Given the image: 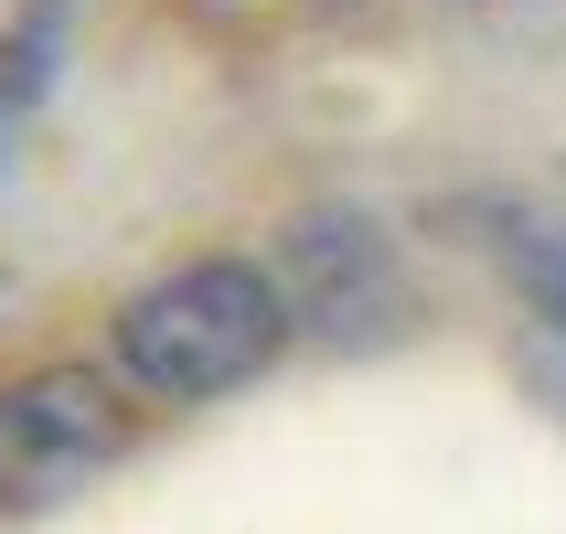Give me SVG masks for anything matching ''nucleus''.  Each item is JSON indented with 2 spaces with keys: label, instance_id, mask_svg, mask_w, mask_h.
<instances>
[{
  "label": "nucleus",
  "instance_id": "1",
  "mask_svg": "<svg viewBox=\"0 0 566 534\" xmlns=\"http://www.w3.org/2000/svg\"><path fill=\"white\" fill-rule=\"evenodd\" d=\"M107 343H118V375L150 407H203V396H235L279 364L289 289L256 256H182V268H160L150 289L118 300Z\"/></svg>",
  "mask_w": 566,
  "mask_h": 534
},
{
  "label": "nucleus",
  "instance_id": "4",
  "mask_svg": "<svg viewBox=\"0 0 566 534\" xmlns=\"http://www.w3.org/2000/svg\"><path fill=\"white\" fill-rule=\"evenodd\" d=\"M54 22H64V0H32V22L22 32H0V96H43V75H54Z\"/></svg>",
  "mask_w": 566,
  "mask_h": 534
},
{
  "label": "nucleus",
  "instance_id": "3",
  "mask_svg": "<svg viewBox=\"0 0 566 534\" xmlns=\"http://www.w3.org/2000/svg\"><path fill=\"white\" fill-rule=\"evenodd\" d=\"M492 256H503V279L535 300V321L566 332V224L556 214H503L492 224Z\"/></svg>",
  "mask_w": 566,
  "mask_h": 534
},
{
  "label": "nucleus",
  "instance_id": "2",
  "mask_svg": "<svg viewBox=\"0 0 566 534\" xmlns=\"http://www.w3.org/2000/svg\"><path fill=\"white\" fill-rule=\"evenodd\" d=\"M107 460H128V407H118L107 375L43 364V375L0 385V513L64 503V492H86Z\"/></svg>",
  "mask_w": 566,
  "mask_h": 534
}]
</instances>
